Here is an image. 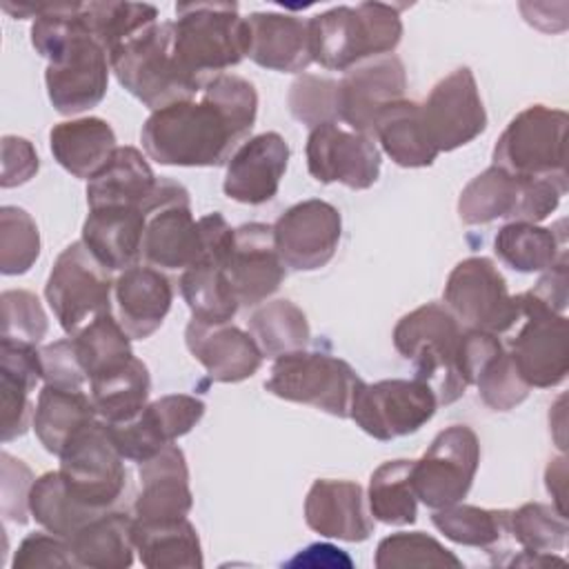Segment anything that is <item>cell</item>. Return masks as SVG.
I'll use <instances>...</instances> for the list:
<instances>
[{
    "label": "cell",
    "instance_id": "obj_1",
    "mask_svg": "<svg viewBox=\"0 0 569 569\" xmlns=\"http://www.w3.org/2000/svg\"><path fill=\"white\" fill-rule=\"evenodd\" d=\"M258 113L256 87L218 73L202 84L200 100L189 98L151 111L140 140L147 156L169 167H220L247 140Z\"/></svg>",
    "mask_w": 569,
    "mask_h": 569
},
{
    "label": "cell",
    "instance_id": "obj_2",
    "mask_svg": "<svg viewBox=\"0 0 569 569\" xmlns=\"http://www.w3.org/2000/svg\"><path fill=\"white\" fill-rule=\"evenodd\" d=\"M31 44L47 58L44 84L53 109L82 113L102 102L109 87V53L84 29L80 2L44 4L31 24Z\"/></svg>",
    "mask_w": 569,
    "mask_h": 569
},
{
    "label": "cell",
    "instance_id": "obj_3",
    "mask_svg": "<svg viewBox=\"0 0 569 569\" xmlns=\"http://www.w3.org/2000/svg\"><path fill=\"white\" fill-rule=\"evenodd\" d=\"M400 38V9L385 2L333 7L309 20L311 58L331 71H349L365 60L389 56Z\"/></svg>",
    "mask_w": 569,
    "mask_h": 569
},
{
    "label": "cell",
    "instance_id": "obj_4",
    "mask_svg": "<svg viewBox=\"0 0 569 569\" xmlns=\"http://www.w3.org/2000/svg\"><path fill=\"white\" fill-rule=\"evenodd\" d=\"M462 325L440 302H427L405 313L393 327L396 351L416 367V378L431 387L438 405H451L465 396L460 371Z\"/></svg>",
    "mask_w": 569,
    "mask_h": 569
},
{
    "label": "cell",
    "instance_id": "obj_5",
    "mask_svg": "<svg viewBox=\"0 0 569 569\" xmlns=\"http://www.w3.org/2000/svg\"><path fill=\"white\" fill-rule=\"evenodd\" d=\"M109 64L118 82L151 111L196 98L204 84L178 62L171 22H153L127 38L109 51Z\"/></svg>",
    "mask_w": 569,
    "mask_h": 569
},
{
    "label": "cell",
    "instance_id": "obj_6",
    "mask_svg": "<svg viewBox=\"0 0 569 569\" xmlns=\"http://www.w3.org/2000/svg\"><path fill=\"white\" fill-rule=\"evenodd\" d=\"M173 53L182 69L207 82L249 53V24L236 2L176 4Z\"/></svg>",
    "mask_w": 569,
    "mask_h": 569
},
{
    "label": "cell",
    "instance_id": "obj_7",
    "mask_svg": "<svg viewBox=\"0 0 569 569\" xmlns=\"http://www.w3.org/2000/svg\"><path fill=\"white\" fill-rule=\"evenodd\" d=\"M567 184L547 178H520L496 164L467 182L458 198V216L465 224H487L493 220L542 222L551 216Z\"/></svg>",
    "mask_w": 569,
    "mask_h": 569
},
{
    "label": "cell",
    "instance_id": "obj_8",
    "mask_svg": "<svg viewBox=\"0 0 569 569\" xmlns=\"http://www.w3.org/2000/svg\"><path fill=\"white\" fill-rule=\"evenodd\" d=\"M567 124L562 109L531 104L500 133L493 147V164L520 178H547L560 184L567 180Z\"/></svg>",
    "mask_w": 569,
    "mask_h": 569
},
{
    "label": "cell",
    "instance_id": "obj_9",
    "mask_svg": "<svg viewBox=\"0 0 569 569\" xmlns=\"http://www.w3.org/2000/svg\"><path fill=\"white\" fill-rule=\"evenodd\" d=\"M360 382V376L347 360L302 349L273 360L264 389L282 400L309 405L336 418H349Z\"/></svg>",
    "mask_w": 569,
    "mask_h": 569
},
{
    "label": "cell",
    "instance_id": "obj_10",
    "mask_svg": "<svg viewBox=\"0 0 569 569\" xmlns=\"http://www.w3.org/2000/svg\"><path fill=\"white\" fill-rule=\"evenodd\" d=\"M113 282L111 271L82 240L64 247L44 284V298L62 331L76 336L89 322L111 313Z\"/></svg>",
    "mask_w": 569,
    "mask_h": 569
},
{
    "label": "cell",
    "instance_id": "obj_11",
    "mask_svg": "<svg viewBox=\"0 0 569 569\" xmlns=\"http://www.w3.org/2000/svg\"><path fill=\"white\" fill-rule=\"evenodd\" d=\"M58 458V471L73 500L93 511H109L120 500L127 487V469L104 420L98 418L76 431Z\"/></svg>",
    "mask_w": 569,
    "mask_h": 569
},
{
    "label": "cell",
    "instance_id": "obj_12",
    "mask_svg": "<svg viewBox=\"0 0 569 569\" xmlns=\"http://www.w3.org/2000/svg\"><path fill=\"white\" fill-rule=\"evenodd\" d=\"M442 298L445 307L465 329L500 336L522 318L505 276L482 256L465 258L451 269Z\"/></svg>",
    "mask_w": 569,
    "mask_h": 569
},
{
    "label": "cell",
    "instance_id": "obj_13",
    "mask_svg": "<svg viewBox=\"0 0 569 569\" xmlns=\"http://www.w3.org/2000/svg\"><path fill=\"white\" fill-rule=\"evenodd\" d=\"M436 409V393L418 378L362 380L353 393L349 418L371 438L393 440L416 433L433 418Z\"/></svg>",
    "mask_w": 569,
    "mask_h": 569
},
{
    "label": "cell",
    "instance_id": "obj_14",
    "mask_svg": "<svg viewBox=\"0 0 569 569\" xmlns=\"http://www.w3.org/2000/svg\"><path fill=\"white\" fill-rule=\"evenodd\" d=\"M480 465V440L467 425L442 429L429 449L411 465L416 498L429 509L460 502L476 478Z\"/></svg>",
    "mask_w": 569,
    "mask_h": 569
},
{
    "label": "cell",
    "instance_id": "obj_15",
    "mask_svg": "<svg viewBox=\"0 0 569 569\" xmlns=\"http://www.w3.org/2000/svg\"><path fill=\"white\" fill-rule=\"evenodd\" d=\"M189 191L169 178H156L149 162L136 147H118L109 162L87 180V204L98 207H136L147 216Z\"/></svg>",
    "mask_w": 569,
    "mask_h": 569
},
{
    "label": "cell",
    "instance_id": "obj_16",
    "mask_svg": "<svg viewBox=\"0 0 569 569\" xmlns=\"http://www.w3.org/2000/svg\"><path fill=\"white\" fill-rule=\"evenodd\" d=\"M420 113L438 153L465 147L487 129V111L469 67H458L438 80Z\"/></svg>",
    "mask_w": 569,
    "mask_h": 569
},
{
    "label": "cell",
    "instance_id": "obj_17",
    "mask_svg": "<svg viewBox=\"0 0 569 569\" xmlns=\"http://www.w3.org/2000/svg\"><path fill=\"white\" fill-rule=\"evenodd\" d=\"M307 169L322 182L362 191L380 178V151L371 136L342 129L338 122L313 127L307 138Z\"/></svg>",
    "mask_w": 569,
    "mask_h": 569
},
{
    "label": "cell",
    "instance_id": "obj_18",
    "mask_svg": "<svg viewBox=\"0 0 569 569\" xmlns=\"http://www.w3.org/2000/svg\"><path fill=\"white\" fill-rule=\"evenodd\" d=\"M204 409V402L196 396L169 393L147 402L142 411L124 422H107V429L124 460L144 462L189 433L202 420Z\"/></svg>",
    "mask_w": 569,
    "mask_h": 569
},
{
    "label": "cell",
    "instance_id": "obj_19",
    "mask_svg": "<svg viewBox=\"0 0 569 569\" xmlns=\"http://www.w3.org/2000/svg\"><path fill=\"white\" fill-rule=\"evenodd\" d=\"M340 236V211L318 198L289 207L273 224L280 260L293 271L322 269L336 256Z\"/></svg>",
    "mask_w": 569,
    "mask_h": 569
},
{
    "label": "cell",
    "instance_id": "obj_20",
    "mask_svg": "<svg viewBox=\"0 0 569 569\" xmlns=\"http://www.w3.org/2000/svg\"><path fill=\"white\" fill-rule=\"evenodd\" d=\"M525 325L509 342V356L529 387L549 389L569 371V325L565 313L520 307Z\"/></svg>",
    "mask_w": 569,
    "mask_h": 569
},
{
    "label": "cell",
    "instance_id": "obj_21",
    "mask_svg": "<svg viewBox=\"0 0 569 569\" xmlns=\"http://www.w3.org/2000/svg\"><path fill=\"white\" fill-rule=\"evenodd\" d=\"M407 89L405 64L398 56L365 60L338 80V120L351 131L373 138V122L382 107L402 100Z\"/></svg>",
    "mask_w": 569,
    "mask_h": 569
},
{
    "label": "cell",
    "instance_id": "obj_22",
    "mask_svg": "<svg viewBox=\"0 0 569 569\" xmlns=\"http://www.w3.org/2000/svg\"><path fill=\"white\" fill-rule=\"evenodd\" d=\"M224 273L240 307H258L271 298L287 276L276 249L273 224L247 222L233 229V247Z\"/></svg>",
    "mask_w": 569,
    "mask_h": 569
},
{
    "label": "cell",
    "instance_id": "obj_23",
    "mask_svg": "<svg viewBox=\"0 0 569 569\" xmlns=\"http://www.w3.org/2000/svg\"><path fill=\"white\" fill-rule=\"evenodd\" d=\"M289 164V144L276 131L247 138L229 158L224 176L227 198L242 204H264L280 187Z\"/></svg>",
    "mask_w": 569,
    "mask_h": 569
},
{
    "label": "cell",
    "instance_id": "obj_24",
    "mask_svg": "<svg viewBox=\"0 0 569 569\" xmlns=\"http://www.w3.org/2000/svg\"><path fill=\"white\" fill-rule=\"evenodd\" d=\"M204 256V233L191 213L189 196L171 200L147 216L142 260L156 269L184 271Z\"/></svg>",
    "mask_w": 569,
    "mask_h": 569
},
{
    "label": "cell",
    "instance_id": "obj_25",
    "mask_svg": "<svg viewBox=\"0 0 569 569\" xmlns=\"http://www.w3.org/2000/svg\"><path fill=\"white\" fill-rule=\"evenodd\" d=\"M184 342L213 382H242L260 369L264 358L253 336L229 322L191 318L184 329Z\"/></svg>",
    "mask_w": 569,
    "mask_h": 569
},
{
    "label": "cell",
    "instance_id": "obj_26",
    "mask_svg": "<svg viewBox=\"0 0 569 569\" xmlns=\"http://www.w3.org/2000/svg\"><path fill=\"white\" fill-rule=\"evenodd\" d=\"M193 507L189 467L178 445H167L153 458L140 462V493L133 502V518L164 522L187 518Z\"/></svg>",
    "mask_w": 569,
    "mask_h": 569
},
{
    "label": "cell",
    "instance_id": "obj_27",
    "mask_svg": "<svg viewBox=\"0 0 569 569\" xmlns=\"http://www.w3.org/2000/svg\"><path fill=\"white\" fill-rule=\"evenodd\" d=\"M305 522L316 533L345 542H362L373 531L365 491L351 480H313L305 498Z\"/></svg>",
    "mask_w": 569,
    "mask_h": 569
},
{
    "label": "cell",
    "instance_id": "obj_28",
    "mask_svg": "<svg viewBox=\"0 0 569 569\" xmlns=\"http://www.w3.org/2000/svg\"><path fill=\"white\" fill-rule=\"evenodd\" d=\"M116 320L131 340H144L160 329L171 302L169 278L151 264H133L113 282Z\"/></svg>",
    "mask_w": 569,
    "mask_h": 569
},
{
    "label": "cell",
    "instance_id": "obj_29",
    "mask_svg": "<svg viewBox=\"0 0 569 569\" xmlns=\"http://www.w3.org/2000/svg\"><path fill=\"white\" fill-rule=\"evenodd\" d=\"M42 380L38 345L0 338V409L2 440L9 442L33 427L31 393Z\"/></svg>",
    "mask_w": 569,
    "mask_h": 569
},
{
    "label": "cell",
    "instance_id": "obj_30",
    "mask_svg": "<svg viewBox=\"0 0 569 569\" xmlns=\"http://www.w3.org/2000/svg\"><path fill=\"white\" fill-rule=\"evenodd\" d=\"M249 24V53L258 67L298 73L305 71L311 58L309 20L291 13L258 11L247 18Z\"/></svg>",
    "mask_w": 569,
    "mask_h": 569
},
{
    "label": "cell",
    "instance_id": "obj_31",
    "mask_svg": "<svg viewBox=\"0 0 569 569\" xmlns=\"http://www.w3.org/2000/svg\"><path fill=\"white\" fill-rule=\"evenodd\" d=\"M144 224L147 213L136 207L89 209L82 242L109 271H124L142 258Z\"/></svg>",
    "mask_w": 569,
    "mask_h": 569
},
{
    "label": "cell",
    "instance_id": "obj_32",
    "mask_svg": "<svg viewBox=\"0 0 569 569\" xmlns=\"http://www.w3.org/2000/svg\"><path fill=\"white\" fill-rule=\"evenodd\" d=\"M49 149L56 162L76 178L91 180L118 149L111 124L102 118H76L49 131Z\"/></svg>",
    "mask_w": 569,
    "mask_h": 569
},
{
    "label": "cell",
    "instance_id": "obj_33",
    "mask_svg": "<svg viewBox=\"0 0 569 569\" xmlns=\"http://www.w3.org/2000/svg\"><path fill=\"white\" fill-rule=\"evenodd\" d=\"M373 138L396 164L407 169L429 167L438 156L422 124L420 104L413 100L402 98L382 107L373 122Z\"/></svg>",
    "mask_w": 569,
    "mask_h": 569
},
{
    "label": "cell",
    "instance_id": "obj_34",
    "mask_svg": "<svg viewBox=\"0 0 569 569\" xmlns=\"http://www.w3.org/2000/svg\"><path fill=\"white\" fill-rule=\"evenodd\" d=\"M133 545L149 569H200L204 565L196 527L187 518L142 522L133 518Z\"/></svg>",
    "mask_w": 569,
    "mask_h": 569
},
{
    "label": "cell",
    "instance_id": "obj_35",
    "mask_svg": "<svg viewBox=\"0 0 569 569\" xmlns=\"http://www.w3.org/2000/svg\"><path fill=\"white\" fill-rule=\"evenodd\" d=\"M78 567L127 569L133 565V518L122 511H104L87 522L71 540Z\"/></svg>",
    "mask_w": 569,
    "mask_h": 569
},
{
    "label": "cell",
    "instance_id": "obj_36",
    "mask_svg": "<svg viewBox=\"0 0 569 569\" xmlns=\"http://www.w3.org/2000/svg\"><path fill=\"white\" fill-rule=\"evenodd\" d=\"M98 420L91 396L84 389L44 385L38 393L33 431L49 453H60L69 438L84 425Z\"/></svg>",
    "mask_w": 569,
    "mask_h": 569
},
{
    "label": "cell",
    "instance_id": "obj_37",
    "mask_svg": "<svg viewBox=\"0 0 569 569\" xmlns=\"http://www.w3.org/2000/svg\"><path fill=\"white\" fill-rule=\"evenodd\" d=\"M149 391V369L136 356L89 380V396L98 418L109 425L124 422L142 411L147 407Z\"/></svg>",
    "mask_w": 569,
    "mask_h": 569
},
{
    "label": "cell",
    "instance_id": "obj_38",
    "mask_svg": "<svg viewBox=\"0 0 569 569\" xmlns=\"http://www.w3.org/2000/svg\"><path fill=\"white\" fill-rule=\"evenodd\" d=\"M496 256L520 273L549 271L567 260L565 236L533 222H507L493 238Z\"/></svg>",
    "mask_w": 569,
    "mask_h": 569
},
{
    "label": "cell",
    "instance_id": "obj_39",
    "mask_svg": "<svg viewBox=\"0 0 569 569\" xmlns=\"http://www.w3.org/2000/svg\"><path fill=\"white\" fill-rule=\"evenodd\" d=\"M433 527L451 542L493 551L511 533L509 509H485L465 505L462 500L442 509H433Z\"/></svg>",
    "mask_w": 569,
    "mask_h": 569
},
{
    "label": "cell",
    "instance_id": "obj_40",
    "mask_svg": "<svg viewBox=\"0 0 569 569\" xmlns=\"http://www.w3.org/2000/svg\"><path fill=\"white\" fill-rule=\"evenodd\" d=\"M180 293L196 320L229 322L240 302L224 273V262L200 260L180 276Z\"/></svg>",
    "mask_w": 569,
    "mask_h": 569
},
{
    "label": "cell",
    "instance_id": "obj_41",
    "mask_svg": "<svg viewBox=\"0 0 569 569\" xmlns=\"http://www.w3.org/2000/svg\"><path fill=\"white\" fill-rule=\"evenodd\" d=\"M249 333L267 358L302 351L311 338L305 311L284 298L258 307L249 318Z\"/></svg>",
    "mask_w": 569,
    "mask_h": 569
},
{
    "label": "cell",
    "instance_id": "obj_42",
    "mask_svg": "<svg viewBox=\"0 0 569 569\" xmlns=\"http://www.w3.org/2000/svg\"><path fill=\"white\" fill-rule=\"evenodd\" d=\"M29 511L42 529L67 540H71L87 522L104 513L73 500L62 482L60 471H47L36 478L29 493Z\"/></svg>",
    "mask_w": 569,
    "mask_h": 569
},
{
    "label": "cell",
    "instance_id": "obj_43",
    "mask_svg": "<svg viewBox=\"0 0 569 569\" xmlns=\"http://www.w3.org/2000/svg\"><path fill=\"white\" fill-rule=\"evenodd\" d=\"M413 460H387L369 478V513L385 525H411L418 516V498L411 485Z\"/></svg>",
    "mask_w": 569,
    "mask_h": 569
},
{
    "label": "cell",
    "instance_id": "obj_44",
    "mask_svg": "<svg viewBox=\"0 0 569 569\" xmlns=\"http://www.w3.org/2000/svg\"><path fill=\"white\" fill-rule=\"evenodd\" d=\"M80 20L109 53L127 38L158 22V9L144 2H80Z\"/></svg>",
    "mask_w": 569,
    "mask_h": 569
},
{
    "label": "cell",
    "instance_id": "obj_45",
    "mask_svg": "<svg viewBox=\"0 0 569 569\" xmlns=\"http://www.w3.org/2000/svg\"><path fill=\"white\" fill-rule=\"evenodd\" d=\"M71 340L80 367L87 373V380L133 358L131 338L120 327L113 313L100 316L98 320L89 322L84 329L71 336Z\"/></svg>",
    "mask_w": 569,
    "mask_h": 569
},
{
    "label": "cell",
    "instance_id": "obj_46",
    "mask_svg": "<svg viewBox=\"0 0 569 569\" xmlns=\"http://www.w3.org/2000/svg\"><path fill=\"white\" fill-rule=\"evenodd\" d=\"M567 513L553 505L527 502L511 511V536L527 553L551 556L567 547Z\"/></svg>",
    "mask_w": 569,
    "mask_h": 569
},
{
    "label": "cell",
    "instance_id": "obj_47",
    "mask_svg": "<svg viewBox=\"0 0 569 569\" xmlns=\"http://www.w3.org/2000/svg\"><path fill=\"white\" fill-rule=\"evenodd\" d=\"M373 565L378 569L396 567H462V560L445 545L422 531H398L382 538L376 547Z\"/></svg>",
    "mask_w": 569,
    "mask_h": 569
},
{
    "label": "cell",
    "instance_id": "obj_48",
    "mask_svg": "<svg viewBox=\"0 0 569 569\" xmlns=\"http://www.w3.org/2000/svg\"><path fill=\"white\" fill-rule=\"evenodd\" d=\"M40 256V231L22 207L0 209V271L4 276L27 273Z\"/></svg>",
    "mask_w": 569,
    "mask_h": 569
},
{
    "label": "cell",
    "instance_id": "obj_49",
    "mask_svg": "<svg viewBox=\"0 0 569 569\" xmlns=\"http://www.w3.org/2000/svg\"><path fill=\"white\" fill-rule=\"evenodd\" d=\"M471 385L478 387V396L493 411L516 409L520 402L527 400V396L531 391V387L518 373L505 345L500 349H496L478 367Z\"/></svg>",
    "mask_w": 569,
    "mask_h": 569
},
{
    "label": "cell",
    "instance_id": "obj_50",
    "mask_svg": "<svg viewBox=\"0 0 569 569\" xmlns=\"http://www.w3.org/2000/svg\"><path fill=\"white\" fill-rule=\"evenodd\" d=\"M338 82L331 78H320L302 73L293 80L289 89V111L291 116L307 124L309 129L325 122H338Z\"/></svg>",
    "mask_w": 569,
    "mask_h": 569
},
{
    "label": "cell",
    "instance_id": "obj_51",
    "mask_svg": "<svg viewBox=\"0 0 569 569\" xmlns=\"http://www.w3.org/2000/svg\"><path fill=\"white\" fill-rule=\"evenodd\" d=\"M2 338L38 345L49 329L47 313L36 293L27 289H7L0 296Z\"/></svg>",
    "mask_w": 569,
    "mask_h": 569
},
{
    "label": "cell",
    "instance_id": "obj_52",
    "mask_svg": "<svg viewBox=\"0 0 569 569\" xmlns=\"http://www.w3.org/2000/svg\"><path fill=\"white\" fill-rule=\"evenodd\" d=\"M13 569H44V567H78L71 542L51 531L29 533L16 549Z\"/></svg>",
    "mask_w": 569,
    "mask_h": 569
},
{
    "label": "cell",
    "instance_id": "obj_53",
    "mask_svg": "<svg viewBox=\"0 0 569 569\" xmlns=\"http://www.w3.org/2000/svg\"><path fill=\"white\" fill-rule=\"evenodd\" d=\"M2 513L7 520L24 525L31 516L29 511V493L36 482L31 469L13 458L11 453L2 451Z\"/></svg>",
    "mask_w": 569,
    "mask_h": 569
},
{
    "label": "cell",
    "instance_id": "obj_54",
    "mask_svg": "<svg viewBox=\"0 0 569 569\" xmlns=\"http://www.w3.org/2000/svg\"><path fill=\"white\" fill-rule=\"evenodd\" d=\"M42 360V380L44 385L67 387V389H84L87 373L80 367V360L73 349V340H56L40 349Z\"/></svg>",
    "mask_w": 569,
    "mask_h": 569
},
{
    "label": "cell",
    "instance_id": "obj_55",
    "mask_svg": "<svg viewBox=\"0 0 569 569\" xmlns=\"http://www.w3.org/2000/svg\"><path fill=\"white\" fill-rule=\"evenodd\" d=\"M40 160L33 144L27 138L4 136L2 138V187L11 189L29 182L38 173Z\"/></svg>",
    "mask_w": 569,
    "mask_h": 569
},
{
    "label": "cell",
    "instance_id": "obj_56",
    "mask_svg": "<svg viewBox=\"0 0 569 569\" xmlns=\"http://www.w3.org/2000/svg\"><path fill=\"white\" fill-rule=\"evenodd\" d=\"M518 307H536L553 313H565L567 309V260L558 262L536 282L533 289L516 296Z\"/></svg>",
    "mask_w": 569,
    "mask_h": 569
},
{
    "label": "cell",
    "instance_id": "obj_57",
    "mask_svg": "<svg viewBox=\"0 0 569 569\" xmlns=\"http://www.w3.org/2000/svg\"><path fill=\"white\" fill-rule=\"evenodd\" d=\"M289 565H311V567H316V565H329V567H333V565H351V560L345 556V553H340V549H336V547H331V545H311V547H307L305 551H300L293 560H289Z\"/></svg>",
    "mask_w": 569,
    "mask_h": 569
},
{
    "label": "cell",
    "instance_id": "obj_58",
    "mask_svg": "<svg viewBox=\"0 0 569 569\" xmlns=\"http://www.w3.org/2000/svg\"><path fill=\"white\" fill-rule=\"evenodd\" d=\"M565 478H567V465H565V458H556L549 462L547 467V473H545V482H547V491L551 493L553 498V507L562 513H567V507H565Z\"/></svg>",
    "mask_w": 569,
    "mask_h": 569
}]
</instances>
